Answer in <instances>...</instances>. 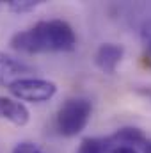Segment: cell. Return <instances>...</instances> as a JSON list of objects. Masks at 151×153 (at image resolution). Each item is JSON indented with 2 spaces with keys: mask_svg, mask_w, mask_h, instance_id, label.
<instances>
[{
  "mask_svg": "<svg viewBox=\"0 0 151 153\" xmlns=\"http://www.w3.org/2000/svg\"><path fill=\"white\" fill-rule=\"evenodd\" d=\"M11 46L25 53L73 52L76 48V36L73 27L64 20H41L30 29L16 32L11 38Z\"/></svg>",
  "mask_w": 151,
  "mask_h": 153,
  "instance_id": "cell-1",
  "label": "cell"
},
{
  "mask_svg": "<svg viewBox=\"0 0 151 153\" xmlns=\"http://www.w3.org/2000/svg\"><path fill=\"white\" fill-rule=\"evenodd\" d=\"M38 5H41L39 0H9L7 2V7L16 13V14H23V13H30L34 11Z\"/></svg>",
  "mask_w": 151,
  "mask_h": 153,
  "instance_id": "cell-9",
  "label": "cell"
},
{
  "mask_svg": "<svg viewBox=\"0 0 151 153\" xmlns=\"http://www.w3.org/2000/svg\"><path fill=\"white\" fill-rule=\"evenodd\" d=\"M9 91L16 96L20 102H32V103H41L48 102L57 94V85L52 80L44 78H30L23 76L16 80L14 84L9 85Z\"/></svg>",
  "mask_w": 151,
  "mask_h": 153,
  "instance_id": "cell-3",
  "label": "cell"
},
{
  "mask_svg": "<svg viewBox=\"0 0 151 153\" xmlns=\"http://www.w3.org/2000/svg\"><path fill=\"white\" fill-rule=\"evenodd\" d=\"M112 141L110 137H105V139H100V137H85L82 139L80 146L76 153H109Z\"/></svg>",
  "mask_w": 151,
  "mask_h": 153,
  "instance_id": "cell-8",
  "label": "cell"
},
{
  "mask_svg": "<svg viewBox=\"0 0 151 153\" xmlns=\"http://www.w3.org/2000/svg\"><path fill=\"white\" fill-rule=\"evenodd\" d=\"M109 153H139L133 146H115Z\"/></svg>",
  "mask_w": 151,
  "mask_h": 153,
  "instance_id": "cell-12",
  "label": "cell"
},
{
  "mask_svg": "<svg viewBox=\"0 0 151 153\" xmlns=\"http://www.w3.org/2000/svg\"><path fill=\"white\" fill-rule=\"evenodd\" d=\"M142 43H144V52H146V57L151 62V27H146L142 30Z\"/></svg>",
  "mask_w": 151,
  "mask_h": 153,
  "instance_id": "cell-11",
  "label": "cell"
},
{
  "mask_svg": "<svg viewBox=\"0 0 151 153\" xmlns=\"http://www.w3.org/2000/svg\"><path fill=\"white\" fill-rule=\"evenodd\" d=\"M123 57H124V46L123 45L103 43V45H100V48L94 53V62L103 73L112 75V73H115V68L119 66Z\"/></svg>",
  "mask_w": 151,
  "mask_h": 153,
  "instance_id": "cell-4",
  "label": "cell"
},
{
  "mask_svg": "<svg viewBox=\"0 0 151 153\" xmlns=\"http://www.w3.org/2000/svg\"><path fill=\"white\" fill-rule=\"evenodd\" d=\"M30 70L18 59L7 55L5 52H0V84L2 85H11L16 80L23 78V73H29Z\"/></svg>",
  "mask_w": 151,
  "mask_h": 153,
  "instance_id": "cell-6",
  "label": "cell"
},
{
  "mask_svg": "<svg viewBox=\"0 0 151 153\" xmlns=\"http://www.w3.org/2000/svg\"><path fill=\"white\" fill-rule=\"evenodd\" d=\"M110 141L112 144H117V146H128V144H144L146 137L142 130L133 126H124V128H119L114 135H110Z\"/></svg>",
  "mask_w": 151,
  "mask_h": 153,
  "instance_id": "cell-7",
  "label": "cell"
},
{
  "mask_svg": "<svg viewBox=\"0 0 151 153\" xmlns=\"http://www.w3.org/2000/svg\"><path fill=\"white\" fill-rule=\"evenodd\" d=\"M93 103L87 98H68L57 111V130L64 137L78 135L89 123Z\"/></svg>",
  "mask_w": 151,
  "mask_h": 153,
  "instance_id": "cell-2",
  "label": "cell"
},
{
  "mask_svg": "<svg viewBox=\"0 0 151 153\" xmlns=\"http://www.w3.org/2000/svg\"><path fill=\"white\" fill-rule=\"evenodd\" d=\"M0 117L16 126H25L30 119V112L20 100L0 96Z\"/></svg>",
  "mask_w": 151,
  "mask_h": 153,
  "instance_id": "cell-5",
  "label": "cell"
},
{
  "mask_svg": "<svg viewBox=\"0 0 151 153\" xmlns=\"http://www.w3.org/2000/svg\"><path fill=\"white\" fill-rule=\"evenodd\" d=\"M13 153H44V152L39 148L38 144L29 143V141H23V143H18V144L14 146Z\"/></svg>",
  "mask_w": 151,
  "mask_h": 153,
  "instance_id": "cell-10",
  "label": "cell"
},
{
  "mask_svg": "<svg viewBox=\"0 0 151 153\" xmlns=\"http://www.w3.org/2000/svg\"><path fill=\"white\" fill-rule=\"evenodd\" d=\"M144 153H151V141L144 143Z\"/></svg>",
  "mask_w": 151,
  "mask_h": 153,
  "instance_id": "cell-13",
  "label": "cell"
}]
</instances>
